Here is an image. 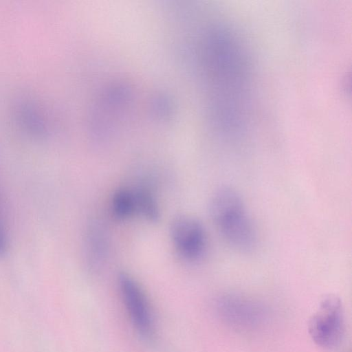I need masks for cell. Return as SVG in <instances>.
<instances>
[{"mask_svg":"<svg viewBox=\"0 0 352 352\" xmlns=\"http://www.w3.org/2000/svg\"><path fill=\"white\" fill-rule=\"evenodd\" d=\"M210 213L219 232L234 249L249 252L257 245V234L241 195L230 187H221L212 195Z\"/></svg>","mask_w":352,"mask_h":352,"instance_id":"1","label":"cell"},{"mask_svg":"<svg viewBox=\"0 0 352 352\" xmlns=\"http://www.w3.org/2000/svg\"><path fill=\"white\" fill-rule=\"evenodd\" d=\"M215 311L226 324L239 330H255L270 318L268 308L258 300L242 295L226 294L214 302Z\"/></svg>","mask_w":352,"mask_h":352,"instance_id":"2","label":"cell"},{"mask_svg":"<svg viewBox=\"0 0 352 352\" xmlns=\"http://www.w3.org/2000/svg\"><path fill=\"white\" fill-rule=\"evenodd\" d=\"M344 329V309L340 298L332 294L326 296L309 319L308 331L311 338L322 349H335L342 341Z\"/></svg>","mask_w":352,"mask_h":352,"instance_id":"3","label":"cell"},{"mask_svg":"<svg viewBox=\"0 0 352 352\" xmlns=\"http://www.w3.org/2000/svg\"><path fill=\"white\" fill-rule=\"evenodd\" d=\"M173 248L184 260L190 263L201 261L208 250V237L203 224L188 215L175 217L169 228Z\"/></svg>","mask_w":352,"mask_h":352,"instance_id":"4","label":"cell"},{"mask_svg":"<svg viewBox=\"0 0 352 352\" xmlns=\"http://www.w3.org/2000/svg\"><path fill=\"white\" fill-rule=\"evenodd\" d=\"M118 286L133 328L143 338H151L154 333V323L143 289L130 274L124 272L118 276Z\"/></svg>","mask_w":352,"mask_h":352,"instance_id":"5","label":"cell"},{"mask_svg":"<svg viewBox=\"0 0 352 352\" xmlns=\"http://www.w3.org/2000/svg\"><path fill=\"white\" fill-rule=\"evenodd\" d=\"M135 212L150 222H156L160 217V210L153 192L146 187L133 190Z\"/></svg>","mask_w":352,"mask_h":352,"instance_id":"6","label":"cell"},{"mask_svg":"<svg viewBox=\"0 0 352 352\" xmlns=\"http://www.w3.org/2000/svg\"><path fill=\"white\" fill-rule=\"evenodd\" d=\"M111 208L118 219L124 220L131 217L136 212L133 191L126 188L116 190L111 198Z\"/></svg>","mask_w":352,"mask_h":352,"instance_id":"7","label":"cell"},{"mask_svg":"<svg viewBox=\"0 0 352 352\" xmlns=\"http://www.w3.org/2000/svg\"><path fill=\"white\" fill-rule=\"evenodd\" d=\"M87 243L89 251V256H91L90 262L93 261V266L96 267L98 265V262H100L103 259L106 251V243L104 236L101 235L100 230H92Z\"/></svg>","mask_w":352,"mask_h":352,"instance_id":"8","label":"cell"},{"mask_svg":"<svg viewBox=\"0 0 352 352\" xmlns=\"http://www.w3.org/2000/svg\"><path fill=\"white\" fill-rule=\"evenodd\" d=\"M9 247V234L6 219L3 199L0 190V257L3 256Z\"/></svg>","mask_w":352,"mask_h":352,"instance_id":"9","label":"cell"}]
</instances>
